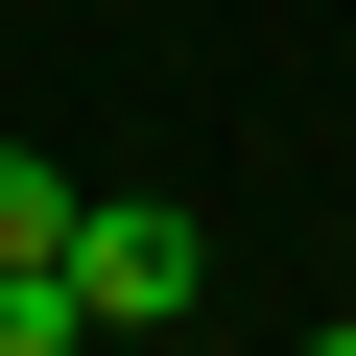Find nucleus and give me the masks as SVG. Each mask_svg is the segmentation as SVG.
Wrapping results in <instances>:
<instances>
[{
    "mask_svg": "<svg viewBox=\"0 0 356 356\" xmlns=\"http://www.w3.org/2000/svg\"><path fill=\"white\" fill-rule=\"evenodd\" d=\"M191 285H214V238L166 214V191H72V309H95V332H166Z\"/></svg>",
    "mask_w": 356,
    "mask_h": 356,
    "instance_id": "f257e3e1",
    "label": "nucleus"
},
{
    "mask_svg": "<svg viewBox=\"0 0 356 356\" xmlns=\"http://www.w3.org/2000/svg\"><path fill=\"white\" fill-rule=\"evenodd\" d=\"M0 261H72V166L48 143H0Z\"/></svg>",
    "mask_w": 356,
    "mask_h": 356,
    "instance_id": "f03ea898",
    "label": "nucleus"
},
{
    "mask_svg": "<svg viewBox=\"0 0 356 356\" xmlns=\"http://www.w3.org/2000/svg\"><path fill=\"white\" fill-rule=\"evenodd\" d=\"M0 356H95V309H72V261H0Z\"/></svg>",
    "mask_w": 356,
    "mask_h": 356,
    "instance_id": "7ed1b4c3",
    "label": "nucleus"
},
{
    "mask_svg": "<svg viewBox=\"0 0 356 356\" xmlns=\"http://www.w3.org/2000/svg\"><path fill=\"white\" fill-rule=\"evenodd\" d=\"M309 356H356V332H309Z\"/></svg>",
    "mask_w": 356,
    "mask_h": 356,
    "instance_id": "20e7f679",
    "label": "nucleus"
}]
</instances>
